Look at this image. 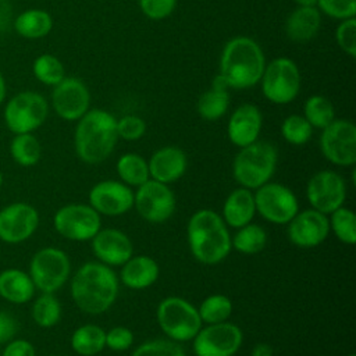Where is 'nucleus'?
Listing matches in <instances>:
<instances>
[{
  "instance_id": "obj_1",
  "label": "nucleus",
  "mask_w": 356,
  "mask_h": 356,
  "mask_svg": "<svg viewBox=\"0 0 356 356\" xmlns=\"http://www.w3.org/2000/svg\"><path fill=\"white\" fill-rule=\"evenodd\" d=\"M120 280L110 266L100 261L83 263L70 284L75 306L86 314H102L115 302Z\"/></svg>"
},
{
  "instance_id": "obj_2",
  "label": "nucleus",
  "mask_w": 356,
  "mask_h": 356,
  "mask_svg": "<svg viewBox=\"0 0 356 356\" xmlns=\"http://www.w3.org/2000/svg\"><path fill=\"white\" fill-rule=\"evenodd\" d=\"M186 239L195 260L206 266L221 263L232 249L227 224L221 214L210 209H200L189 217Z\"/></svg>"
},
{
  "instance_id": "obj_3",
  "label": "nucleus",
  "mask_w": 356,
  "mask_h": 356,
  "mask_svg": "<svg viewBox=\"0 0 356 356\" xmlns=\"http://www.w3.org/2000/svg\"><path fill=\"white\" fill-rule=\"evenodd\" d=\"M118 140L117 120L106 110H88L79 120L74 134L76 156L86 164L104 161Z\"/></svg>"
},
{
  "instance_id": "obj_4",
  "label": "nucleus",
  "mask_w": 356,
  "mask_h": 356,
  "mask_svg": "<svg viewBox=\"0 0 356 356\" xmlns=\"http://www.w3.org/2000/svg\"><path fill=\"white\" fill-rule=\"evenodd\" d=\"M261 47L250 38L236 36L227 42L220 58V75L228 88L246 89L256 85L264 71Z\"/></svg>"
},
{
  "instance_id": "obj_5",
  "label": "nucleus",
  "mask_w": 356,
  "mask_h": 356,
  "mask_svg": "<svg viewBox=\"0 0 356 356\" xmlns=\"http://www.w3.org/2000/svg\"><path fill=\"white\" fill-rule=\"evenodd\" d=\"M278 161L277 149L264 140L241 147L232 161L234 179L243 188L257 189L271 179Z\"/></svg>"
},
{
  "instance_id": "obj_6",
  "label": "nucleus",
  "mask_w": 356,
  "mask_h": 356,
  "mask_svg": "<svg viewBox=\"0 0 356 356\" xmlns=\"http://www.w3.org/2000/svg\"><path fill=\"white\" fill-rule=\"evenodd\" d=\"M156 318L165 337L178 343L192 341L203 327L197 307L181 296L164 298L157 306Z\"/></svg>"
},
{
  "instance_id": "obj_7",
  "label": "nucleus",
  "mask_w": 356,
  "mask_h": 356,
  "mask_svg": "<svg viewBox=\"0 0 356 356\" xmlns=\"http://www.w3.org/2000/svg\"><path fill=\"white\" fill-rule=\"evenodd\" d=\"M28 274L42 293H54L64 286L71 275L70 257L60 248H42L32 256Z\"/></svg>"
},
{
  "instance_id": "obj_8",
  "label": "nucleus",
  "mask_w": 356,
  "mask_h": 356,
  "mask_svg": "<svg viewBox=\"0 0 356 356\" xmlns=\"http://www.w3.org/2000/svg\"><path fill=\"white\" fill-rule=\"evenodd\" d=\"M49 113L47 100L36 92H21L13 96L4 107V122L17 134H31L38 129Z\"/></svg>"
},
{
  "instance_id": "obj_9",
  "label": "nucleus",
  "mask_w": 356,
  "mask_h": 356,
  "mask_svg": "<svg viewBox=\"0 0 356 356\" xmlns=\"http://www.w3.org/2000/svg\"><path fill=\"white\" fill-rule=\"evenodd\" d=\"M260 81L263 95L275 104L291 103L300 89L299 68L286 57H278L266 65Z\"/></svg>"
},
{
  "instance_id": "obj_10",
  "label": "nucleus",
  "mask_w": 356,
  "mask_h": 356,
  "mask_svg": "<svg viewBox=\"0 0 356 356\" xmlns=\"http://www.w3.org/2000/svg\"><path fill=\"white\" fill-rule=\"evenodd\" d=\"M53 225L63 238L74 242H86L102 228V217L90 204L70 203L56 211Z\"/></svg>"
},
{
  "instance_id": "obj_11",
  "label": "nucleus",
  "mask_w": 356,
  "mask_h": 356,
  "mask_svg": "<svg viewBox=\"0 0 356 356\" xmlns=\"http://www.w3.org/2000/svg\"><path fill=\"white\" fill-rule=\"evenodd\" d=\"M254 191L256 213L271 224L286 225L299 211L296 195L284 184L268 181Z\"/></svg>"
},
{
  "instance_id": "obj_12",
  "label": "nucleus",
  "mask_w": 356,
  "mask_h": 356,
  "mask_svg": "<svg viewBox=\"0 0 356 356\" xmlns=\"http://www.w3.org/2000/svg\"><path fill=\"white\" fill-rule=\"evenodd\" d=\"M243 342L242 330L229 321L207 324L192 339L195 356H234Z\"/></svg>"
},
{
  "instance_id": "obj_13",
  "label": "nucleus",
  "mask_w": 356,
  "mask_h": 356,
  "mask_svg": "<svg viewBox=\"0 0 356 356\" xmlns=\"http://www.w3.org/2000/svg\"><path fill=\"white\" fill-rule=\"evenodd\" d=\"M134 207L145 221L160 224L171 218L177 199L167 184L150 178L134 192Z\"/></svg>"
},
{
  "instance_id": "obj_14",
  "label": "nucleus",
  "mask_w": 356,
  "mask_h": 356,
  "mask_svg": "<svg viewBox=\"0 0 356 356\" xmlns=\"http://www.w3.org/2000/svg\"><path fill=\"white\" fill-rule=\"evenodd\" d=\"M323 156L339 167H352L356 163V127L348 120H334L323 128L320 136Z\"/></svg>"
},
{
  "instance_id": "obj_15",
  "label": "nucleus",
  "mask_w": 356,
  "mask_h": 356,
  "mask_svg": "<svg viewBox=\"0 0 356 356\" xmlns=\"http://www.w3.org/2000/svg\"><path fill=\"white\" fill-rule=\"evenodd\" d=\"M306 197L312 209L327 216L331 214L345 203L346 184L343 177L334 170L317 171L307 181Z\"/></svg>"
},
{
  "instance_id": "obj_16",
  "label": "nucleus",
  "mask_w": 356,
  "mask_h": 356,
  "mask_svg": "<svg viewBox=\"0 0 356 356\" xmlns=\"http://www.w3.org/2000/svg\"><path fill=\"white\" fill-rule=\"evenodd\" d=\"M39 227L38 210L25 202H14L0 210V239L17 245L29 239Z\"/></svg>"
},
{
  "instance_id": "obj_17",
  "label": "nucleus",
  "mask_w": 356,
  "mask_h": 356,
  "mask_svg": "<svg viewBox=\"0 0 356 356\" xmlns=\"http://www.w3.org/2000/svg\"><path fill=\"white\" fill-rule=\"evenodd\" d=\"M89 204L100 216H122L134 207V191L121 181L104 179L90 188Z\"/></svg>"
},
{
  "instance_id": "obj_18",
  "label": "nucleus",
  "mask_w": 356,
  "mask_h": 356,
  "mask_svg": "<svg viewBox=\"0 0 356 356\" xmlns=\"http://www.w3.org/2000/svg\"><path fill=\"white\" fill-rule=\"evenodd\" d=\"M286 225L289 241L303 249L321 245L330 234L328 216L312 207L298 211Z\"/></svg>"
},
{
  "instance_id": "obj_19",
  "label": "nucleus",
  "mask_w": 356,
  "mask_h": 356,
  "mask_svg": "<svg viewBox=\"0 0 356 356\" xmlns=\"http://www.w3.org/2000/svg\"><path fill=\"white\" fill-rule=\"evenodd\" d=\"M51 103L58 117L67 121H76L89 110L90 95L81 79L68 76L54 85Z\"/></svg>"
},
{
  "instance_id": "obj_20",
  "label": "nucleus",
  "mask_w": 356,
  "mask_h": 356,
  "mask_svg": "<svg viewBox=\"0 0 356 356\" xmlns=\"http://www.w3.org/2000/svg\"><path fill=\"white\" fill-rule=\"evenodd\" d=\"M90 241L93 254L106 266H122L131 256H134V243L121 229L100 228Z\"/></svg>"
},
{
  "instance_id": "obj_21",
  "label": "nucleus",
  "mask_w": 356,
  "mask_h": 356,
  "mask_svg": "<svg viewBox=\"0 0 356 356\" xmlns=\"http://www.w3.org/2000/svg\"><path fill=\"white\" fill-rule=\"evenodd\" d=\"M261 113L254 104H241L235 108L227 125V135L229 142L238 147H243L256 142L261 129Z\"/></svg>"
},
{
  "instance_id": "obj_22",
  "label": "nucleus",
  "mask_w": 356,
  "mask_h": 356,
  "mask_svg": "<svg viewBox=\"0 0 356 356\" xmlns=\"http://www.w3.org/2000/svg\"><path fill=\"white\" fill-rule=\"evenodd\" d=\"M147 165L152 179L168 185L178 181L185 174L188 157L185 152L177 146H164L152 154L147 160Z\"/></svg>"
},
{
  "instance_id": "obj_23",
  "label": "nucleus",
  "mask_w": 356,
  "mask_h": 356,
  "mask_svg": "<svg viewBox=\"0 0 356 356\" xmlns=\"http://www.w3.org/2000/svg\"><path fill=\"white\" fill-rule=\"evenodd\" d=\"M160 274L157 261L146 254L131 256L120 271V280L124 286L135 291L146 289L152 286Z\"/></svg>"
},
{
  "instance_id": "obj_24",
  "label": "nucleus",
  "mask_w": 356,
  "mask_h": 356,
  "mask_svg": "<svg viewBox=\"0 0 356 356\" xmlns=\"http://www.w3.org/2000/svg\"><path fill=\"white\" fill-rule=\"evenodd\" d=\"M256 216V204L254 195L250 189L239 186L229 192L222 204V220L227 227L241 228L249 222H252Z\"/></svg>"
},
{
  "instance_id": "obj_25",
  "label": "nucleus",
  "mask_w": 356,
  "mask_h": 356,
  "mask_svg": "<svg viewBox=\"0 0 356 356\" xmlns=\"http://www.w3.org/2000/svg\"><path fill=\"white\" fill-rule=\"evenodd\" d=\"M35 285L28 273L19 268H6L0 273V298L10 303L24 305L35 295Z\"/></svg>"
},
{
  "instance_id": "obj_26",
  "label": "nucleus",
  "mask_w": 356,
  "mask_h": 356,
  "mask_svg": "<svg viewBox=\"0 0 356 356\" xmlns=\"http://www.w3.org/2000/svg\"><path fill=\"white\" fill-rule=\"evenodd\" d=\"M321 25V14L316 7L295 8L285 22L286 36L293 42H307L313 39Z\"/></svg>"
},
{
  "instance_id": "obj_27",
  "label": "nucleus",
  "mask_w": 356,
  "mask_h": 356,
  "mask_svg": "<svg viewBox=\"0 0 356 356\" xmlns=\"http://www.w3.org/2000/svg\"><path fill=\"white\" fill-rule=\"evenodd\" d=\"M71 348L81 356H95L106 348V331L97 324H83L72 332Z\"/></svg>"
},
{
  "instance_id": "obj_28",
  "label": "nucleus",
  "mask_w": 356,
  "mask_h": 356,
  "mask_svg": "<svg viewBox=\"0 0 356 356\" xmlns=\"http://www.w3.org/2000/svg\"><path fill=\"white\" fill-rule=\"evenodd\" d=\"M17 33L26 39H39L46 36L53 28L51 15L39 8H31L21 13L14 22Z\"/></svg>"
},
{
  "instance_id": "obj_29",
  "label": "nucleus",
  "mask_w": 356,
  "mask_h": 356,
  "mask_svg": "<svg viewBox=\"0 0 356 356\" xmlns=\"http://www.w3.org/2000/svg\"><path fill=\"white\" fill-rule=\"evenodd\" d=\"M115 170L121 182L131 188H138L150 179L147 160L136 153L122 154L115 164Z\"/></svg>"
},
{
  "instance_id": "obj_30",
  "label": "nucleus",
  "mask_w": 356,
  "mask_h": 356,
  "mask_svg": "<svg viewBox=\"0 0 356 356\" xmlns=\"http://www.w3.org/2000/svg\"><path fill=\"white\" fill-rule=\"evenodd\" d=\"M267 245V232L259 224H246L231 236V246L243 254L260 253Z\"/></svg>"
},
{
  "instance_id": "obj_31",
  "label": "nucleus",
  "mask_w": 356,
  "mask_h": 356,
  "mask_svg": "<svg viewBox=\"0 0 356 356\" xmlns=\"http://www.w3.org/2000/svg\"><path fill=\"white\" fill-rule=\"evenodd\" d=\"M10 154L18 165L32 167L39 163L42 147L32 134H17L10 143Z\"/></svg>"
},
{
  "instance_id": "obj_32",
  "label": "nucleus",
  "mask_w": 356,
  "mask_h": 356,
  "mask_svg": "<svg viewBox=\"0 0 356 356\" xmlns=\"http://www.w3.org/2000/svg\"><path fill=\"white\" fill-rule=\"evenodd\" d=\"M199 316L206 324H217L228 321L234 312L232 300L222 293H213L206 296L197 307Z\"/></svg>"
},
{
  "instance_id": "obj_33",
  "label": "nucleus",
  "mask_w": 356,
  "mask_h": 356,
  "mask_svg": "<svg viewBox=\"0 0 356 356\" xmlns=\"http://www.w3.org/2000/svg\"><path fill=\"white\" fill-rule=\"evenodd\" d=\"M61 303L54 293L39 295L31 309L32 320L42 328L54 327L61 318Z\"/></svg>"
},
{
  "instance_id": "obj_34",
  "label": "nucleus",
  "mask_w": 356,
  "mask_h": 356,
  "mask_svg": "<svg viewBox=\"0 0 356 356\" xmlns=\"http://www.w3.org/2000/svg\"><path fill=\"white\" fill-rule=\"evenodd\" d=\"M330 231L334 232L337 239L345 245L356 243V216L353 210L341 206L328 214Z\"/></svg>"
},
{
  "instance_id": "obj_35",
  "label": "nucleus",
  "mask_w": 356,
  "mask_h": 356,
  "mask_svg": "<svg viewBox=\"0 0 356 356\" xmlns=\"http://www.w3.org/2000/svg\"><path fill=\"white\" fill-rule=\"evenodd\" d=\"M229 106V95L224 89H209L197 100V113L207 121L221 118Z\"/></svg>"
},
{
  "instance_id": "obj_36",
  "label": "nucleus",
  "mask_w": 356,
  "mask_h": 356,
  "mask_svg": "<svg viewBox=\"0 0 356 356\" xmlns=\"http://www.w3.org/2000/svg\"><path fill=\"white\" fill-rule=\"evenodd\" d=\"M305 118L314 128H325L335 120V111L332 103L320 95L310 96L303 107Z\"/></svg>"
},
{
  "instance_id": "obj_37",
  "label": "nucleus",
  "mask_w": 356,
  "mask_h": 356,
  "mask_svg": "<svg viewBox=\"0 0 356 356\" xmlns=\"http://www.w3.org/2000/svg\"><path fill=\"white\" fill-rule=\"evenodd\" d=\"M33 75L44 85H57L65 78L61 61L51 54H42L33 61Z\"/></svg>"
},
{
  "instance_id": "obj_38",
  "label": "nucleus",
  "mask_w": 356,
  "mask_h": 356,
  "mask_svg": "<svg viewBox=\"0 0 356 356\" xmlns=\"http://www.w3.org/2000/svg\"><path fill=\"white\" fill-rule=\"evenodd\" d=\"M313 127L307 122V120L303 115L292 114L288 115L281 125V135L282 138L295 146L305 145L310 136H312Z\"/></svg>"
},
{
  "instance_id": "obj_39",
  "label": "nucleus",
  "mask_w": 356,
  "mask_h": 356,
  "mask_svg": "<svg viewBox=\"0 0 356 356\" xmlns=\"http://www.w3.org/2000/svg\"><path fill=\"white\" fill-rule=\"evenodd\" d=\"M131 356H186L184 348L172 339H150L140 343Z\"/></svg>"
},
{
  "instance_id": "obj_40",
  "label": "nucleus",
  "mask_w": 356,
  "mask_h": 356,
  "mask_svg": "<svg viewBox=\"0 0 356 356\" xmlns=\"http://www.w3.org/2000/svg\"><path fill=\"white\" fill-rule=\"evenodd\" d=\"M146 132V122L134 114H128L117 120V134L118 138L125 140H138Z\"/></svg>"
},
{
  "instance_id": "obj_41",
  "label": "nucleus",
  "mask_w": 356,
  "mask_h": 356,
  "mask_svg": "<svg viewBox=\"0 0 356 356\" xmlns=\"http://www.w3.org/2000/svg\"><path fill=\"white\" fill-rule=\"evenodd\" d=\"M317 6L324 14L337 19L353 18L356 14V0H318Z\"/></svg>"
},
{
  "instance_id": "obj_42",
  "label": "nucleus",
  "mask_w": 356,
  "mask_h": 356,
  "mask_svg": "<svg viewBox=\"0 0 356 356\" xmlns=\"http://www.w3.org/2000/svg\"><path fill=\"white\" fill-rule=\"evenodd\" d=\"M335 38H337L339 47L350 57H355V54H356V19H355V17L342 19V22L337 28Z\"/></svg>"
},
{
  "instance_id": "obj_43",
  "label": "nucleus",
  "mask_w": 356,
  "mask_h": 356,
  "mask_svg": "<svg viewBox=\"0 0 356 356\" xmlns=\"http://www.w3.org/2000/svg\"><path fill=\"white\" fill-rule=\"evenodd\" d=\"M134 339V332L124 325H117L106 331V346L114 352L128 350L132 346Z\"/></svg>"
},
{
  "instance_id": "obj_44",
  "label": "nucleus",
  "mask_w": 356,
  "mask_h": 356,
  "mask_svg": "<svg viewBox=\"0 0 356 356\" xmlns=\"http://www.w3.org/2000/svg\"><path fill=\"white\" fill-rule=\"evenodd\" d=\"M177 6V0H139L142 13L150 19H163L168 17Z\"/></svg>"
},
{
  "instance_id": "obj_45",
  "label": "nucleus",
  "mask_w": 356,
  "mask_h": 356,
  "mask_svg": "<svg viewBox=\"0 0 356 356\" xmlns=\"http://www.w3.org/2000/svg\"><path fill=\"white\" fill-rule=\"evenodd\" d=\"M0 356H36V349L26 339L13 338L6 343Z\"/></svg>"
},
{
  "instance_id": "obj_46",
  "label": "nucleus",
  "mask_w": 356,
  "mask_h": 356,
  "mask_svg": "<svg viewBox=\"0 0 356 356\" xmlns=\"http://www.w3.org/2000/svg\"><path fill=\"white\" fill-rule=\"evenodd\" d=\"M18 331V323L8 312H0V345L11 341Z\"/></svg>"
},
{
  "instance_id": "obj_47",
  "label": "nucleus",
  "mask_w": 356,
  "mask_h": 356,
  "mask_svg": "<svg viewBox=\"0 0 356 356\" xmlns=\"http://www.w3.org/2000/svg\"><path fill=\"white\" fill-rule=\"evenodd\" d=\"M250 356H273V348L268 343L260 342L253 346Z\"/></svg>"
},
{
  "instance_id": "obj_48",
  "label": "nucleus",
  "mask_w": 356,
  "mask_h": 356,
  "mask_svg": "<svg viewBox=\"0 0 356 356\" xmlns=\"http://www.w3.org/2000/svg\"><path fill=\"white\" fill-rule=\"evenodd\" d=\"M318 0H295L298 7H316Z\"/></svg>"
},
{
  "instance_id": "obj_49",
  "label": "nucleus",
  "mask_w": 356,
  "mask_h": 356,
  "mask_svg": "<svg viewBox=\"0 0 356 356\" xmlns=\"http://www.w3.org/2000/svg\"><path fill=\"white\" fill-rule=\"evenodd\" d=\"M4 97H6V81L0 72V104L3 103Z\"/></svg>"
},
{
  "instance_id": "obj_50",
  "label": "nucleus",
  "mask_w": 356,
  "mask_h": 356,
  "mask_svg": "<svg viewBox=\"0 0 356 356\" xmlns=\"http://www.w3.org/2000/svg\"><path fill=\"white\" fill-rule=\"evenodd\" d=\"M1 185H3V174L0 171V188H1Z\"/></svg>"
},
{
  "instance_id": "obj_51",
  "label": "nucleus",
  "mask_w": 356,
  "mask_h": 356,
  "mask_svg": "<svg viewBox=\"0 0 356 356\" xmlns=\"http://www.w3.org/2000/svg\"><path fill=\"white\" fill-rule=\"evenodd\" d=\"M345 356H355L353 353H349V355H345Z\"/></svg>"
},
{
  "instance_id": "obj_52",
  "label": "nucleus",
  "mask_w": 356,
  "mask_h": 356,
  "mask_svg": "<svg viewBox=\"0 0 356 356\" xmlns=\"http://www.w3.org/2000/svg\"><path fill=\"white\" fill-rule=\"evenodd\" d=\"M46 356H57V355H46Z\"/></svg>"
}]
</instances>
